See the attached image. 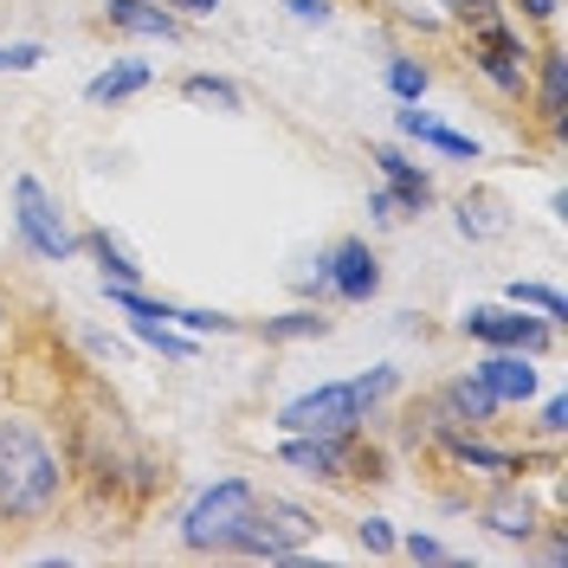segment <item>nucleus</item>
Instances as JSON below:
<instances>
[{"label": "nucleus", "instance_id": "obj_18", "mask_svg": "<svg viewBox=\"0 0 568 568\" xmlns=\"http://www.w3.org/2000/svg\"><path fill=\"white\" fill-rule=\"evenodd\" d=\"M446 400H453V414H459L465 426H471V433H478V426H491L497 420V394L485 388V382H478V375H459V382H446Z\"/></svg>", "mask_w": 568, "mask_h": 568}, {"label": "nucleus", "instance_id": "obj_15", "mask_svg": "<svg viewBox=\"0 0 568 568\" xmlns=\"http://www.w3.org/2000/svg\"><path fill=\"white\" fill-rule=\"evenodd\" d=\"M439 453H446L453 465H465V471H485V478H517V471H524L517 453H497V446H485L478 433H453Z\"/></svg>", "mask_w": 568, "mask_h": 568}, {"label": "nucleus", "instance_id": "obj_1", "mask_svg": "<svg viewBox=\"0 0 568 568\" xmlns=\"http://www.w3.org/2000/svg\"><path fill=\"white\" fill-rule=\"evenodd\" d=\"M65 497V459L39 420L0 407V524H39Z\"/></svg>", "mask_w": 568, "mask_h": 568}, {"label": "nucleus", "instance_id": "obj_12", "mask_svg": "<svg viewBox=\"0 0 568 568\" xmlns=\"http://www.w3.org/2000/svg\"><path fill=\"white\" fill-rule=\"evenodd\" d=\"M471 375L497 394V407H524V400H536V368H530L524 349H491Z\"/></svg>", "mask_w": 568, "mask_h": 568}, {"label": "nucleus", "instance_id": "obj_9", "mask_svg": "<svg viewBox=\"0 0 568 568\" xmlns=\"http://www.w3.org/2000/svg\"><path fill=\"white\" fill-rule=\"evenodd\" d=\"M530 91H536V116L549 123V136H568V52L562 45H542L530 65Z\"/></svg>", "mask_w": 568, "mask_h": 568}, {"label": "nucleus", "instance_id": "obj_23", "mask_svg": "<svg viewBox=\"0 0 568 568\" xmlns=\"http://www.w3.org/2000/svg\"><path fill=\"white\" fill-rule=\"evenodd\" d=\"M169 323H187L194 336H233L240 317H226V311H169Z\"/></svg>", "mask_w": 568, "mask_h": 568}, {"label": "nucleus", "instance_id": "obj_21", "mask_svg": "<svg viewBox=\"0 0 568 568\" xmlns=\"http://www.w3.org/2000/svg\"><path fill=\"white\" fill-rule=\"evenodd\" d=\"M388 91L400 98V104H420L426 91H433V71H426L414 52H394L388 59Z\"/></svg>", "mask_w": 568, "mask_h": 568}, {"label": "nucleus", "instance_id": "obj_7", "mask_svg": "<svg viewBox=\"0 0 568 568\" xmlns=\"http://www.w3.org/2000/svg\"><path fill=\"white\" fill-rule=\"evenodd\" d=\"M323 272H329V297H343V304H368L382 291V258L368 240H336L323 252Z\"/></svg>", "mask_w": 568, "mask_h": 568}, {"label": "nucleus", "instance_id": "obj_11", "mask_svg": "<svg viewBox=\"0 0 568 568\" xmlns=\"http://www.w3.org/2000/svg\"><path fill=\"white\" fill-rule=\"evenodd\" d=\"M104 27L110 33H130V39H162V45H175L187 33L181 13H169L162 0H104Z\"/></svg>", "mask_w": 568, "mask_h": 568}, {"label": "nucleus", "instance_id": "obj_31", "mask_svg": "<svg viewBox=\"0 0 568 568\" xmlns=\"http://www.w3.org/2000/svg\"><path fill=\"white\" fill-rule=\"evenodd\" d=\"M368 220H375V226H394V220H400V207H394L388 187H375V194H368Z\"/></svg>", "mask_w": 568, "mask_h": 568}, {"label": "nucleus", "instance_id": "obj_16", "mask_svg": "<svg viewBox=\"0 0 568 568\" xmlns=\"http://www.w3.org/2000/svg\"><path fill=\"white\" fill-rule=\"evenodd\" d=\"M181 98L220 110V116H240V110H246V91H240L233 78H220V71H187V78H181Z\"/></svg>", "mask_w": 568, "mask_h": 568}, {"label": "nucleus", "instance_id": "obj_28", "mask_svg": "<svg viewBox=\"0 0 568 568\" xmlns=\"http://www.w3.org/2000/svg\"><path fill=\"white\" fill-rule=\"evenodd\" d=\"M284 13H291V20H304V27H329V13H336V7H329V0H284Z\"/></svg>", "mask_w": 568, "mask_h": 568}, {"label": "nucleus", "instance_id": "obj_19", "mask_svg": "<svg viewBox=\"0 0 568 568\" xmlns=\"http://www.w3.org/2000/svg\"><path fill=\"white\" fill-rule=\"evenodd\" d=\"M258 336L265 343H311V336H329V317H323V304L317 311H284V317L258 323Z\"/></svg>", "mask_w": 568, "mask_h": 568}, {"label": "nucleus", "instance_id": "obj_10", "mask_svg": "<svg viewBox=\"0 0 568 568\" xmlns=\"http://www.w3.org/2000/svg\"><path fill=\"white\" fill-rule=\"evenodd\" d=\"M368 162L382 169V187L394 194V207H400V213H426V207H433V175H426L420 162H407L394 142H375V149H368Z\"/></svg>", "mask_w": 568, "mask_h": 568}, {"label": "nucleus", "instance_id": "obj_13", "mask_svg": "<svg viewBox=\"0 0 568 568\" xmlns=\"http://www.w3.org/2000/svg\"><path fill=\"white\" fill-rule=\"evenodd\" d=\"M78 252H91L98 258V272H104V284H142V258L110 226H91V233H78Z\"/></svg>", "mask_w": 568, "mask_h": 568}, {"label": "nucleus", "instance_id": "obj_2", "mask_svg": "<svg viewBox=\"0 0 568 568\" xmlns=\"http://www.w3.org/2000/svg\"><path fill=\"white\" fill-rule=\"evenodd\" d=\"M252 504H258V485L252 478H220L187 504L181 517V549L187 556H233L240 530L252 524Z\"/></svg>", "mask_w": 568, "mask_h": 568}, {"label": "nucleus", "instance_id": "obj_3", "mask_svg": "<svg viewBox=\"0 0 568 568\" xmlns=\"http://www.w3.org/2000/svg\"><path fill=\"white\" fill-rule=\"evenodd\" d=\"M13 233H20V246L45 258V265H65L71 252H78V233L65 226V207L39 187L33 175L13 181Z\"/></svg>", "mask_w": 568, "mask_h": 568}, {"label": "nucleus", "instance_id": "obj_14", "mask_svg": "<svg viewBox=\"0 0 568 568\" xmlns=\"http://www.w3.org/2000/svg\"><path fill=\"white\" fill-rule=\"evenodd\" d=\"M400 136L407 142H426V149H439V155H459V162H478V142L471 136H459V130H446V123H433L420 104H400Z\"/></svg>", "mask_w": 568, "mask_h": 568}, {"label": "nucleus", "instance_id": "obj_34", "mask_svg": "<svg viewBox=\"0 0 568 568\" xmlns=\"http://www.w3.org/2000/svg\"><path fill=\"white\" fill-rule=\"evenodd\" d=\"M84 349H91V355H110V362H123V343H110V336H84Z\"/></svg>", "mask_w": 568, "mask_h": 568}, {"label": "nucleus", "instance_id": "obj_25", "mask_svg": "<svg viewBox=\"0 0 568 568\" xmlns=\"http://www.w3.org/2000/svg\"><path fill=\"white\" fill-rule=\"evenodd\" d=\"M39 59H45V45H33V39H20V45H0V71H33Z\"/></svg>", "mask_w": 568, "mask_h": 568}, {"label": "nucleus", "instance_id": "obj_27", "mask_svg": "<svg viewBox=\"0 0 568 568\" xmlns=\"http://www.w3.org/2000/svg\"><path fill=\"white\" fill-rule=\"evenodd\" d=\"M400 549H407L414 562H453V549H446L439 536H400Z\"/></svg>", "mask_w": 568, "mask_h": 568}, {"label": "nucleus", "instance_id": "obj_26", "mask_svg": "<svg viewBox=\"0 0 568 568\" xmlns=\"http://www.w3.org/2000/svg\"><path fill=\"white\" fill-rule=\"evenodd\" d=\"M355 388H362V400L375 407V400H388V394L400 388V375H394V368H375V375H355Z\"/></svg>", "mask_w": 568, "mask_h": 568}, {"label": "nucleus", "instance_id": "obj_22", "mask_svg": "<svg viewBox=\"0 0 568 568\" xmlns=\"http://www.w3.org/2000/svg\"><path fill=\"white\" fill-rule=\"evenodd\" d=\"M510 220H504V207H497L491 194H465L459 201V233L465 240H491V233H504Z\"/></svg>", "mask_w": 568, "mask_h": 568}, {"label": "nucleus", "instance_id": "obj_29", "mask_svg": "<svg viewBox=\"0 0 568 568\" xmlns=\"http://www.w3.org/2000/svg\"><path fill=\"white\" fill-rule=\"evenodd\" d=\"M530 27H556V13H562V0H510Z\"/></svg>", "mask_w": 568, "mask_h": 568}, {"label": "nucleus", "instance_id": "obj_20", "mask_svg": "<svg viewBox=\"0 0 568 568\" xmlns=\"http://www.w3.org/2000/svg\"><path fill=\"white\" fill-rule=\"evenodd\" d=\"M504 304H517V311H536V317L556 323V329H562V317H568L562 291H556V284H536V278H517L510 291H504Z\"/></svg>", "mask_w": 568, "mask_h": 568}, {"label": "nucleus", "instance_id": "obj_6", "mask_svg": "<svg viewBox=\"0 0 568 568\" xmlns=\"http://www.w3.org/2000/svg\"><path fill=\"white\" fill-rule=\"evenodd\" d=\"M459 329L471 336V343H485V349H524V355L549 349V343L562 336L556 323L524 317L517 304H478V311H465V317H459Z\"/></svg>", "mask_w": 568, "mask_h": 568}, {"label": "nucleus", "instance_id": "obj_30", "mask_svg": "<svg viewBox=\"0 0 568 568\" xmlns=\"http://www.w3.org/2000/svg\"><path fill=\"white\" fill-rule=\"evenodd\" d=\"M536 426H542L549 439H556V433L568 426V400H562V394H556V400H542V414H536Z\"/></svg>", "mask_w": 568, "mask_h": 568}, {"label": "nucleus", "instance_id": "obj_8", "mask_svg": "<svg viewBox=\"0 0 568 568\" xmlns=\"http://www.w3.org/2000/svg\"><path fill=\"white\" fill-rule=\"evenodd\" d=\"M478 524L491 536H510V542H536L542 536V504L517 478H497V491L478 504Z\"/></svg>", "mask_w": 568, "mask_h": 568}, {"label": "nucleus", "instance_id": "obj_33", "mask_svg": "<svg viewBox=\"0 0 568 568\" xmlns=\"http://www.w3.org/2000/svg\"><path fill=\"white\" fill-rule=\"evenodd\" d=\"M542 556H549V562H556V568H568V536H562V524L549 530V542H542Z\"/></svg>", "mask_w": 568, "mask_h": 568}, {"label": "nucleus", "instance_id": "obj_5", "mask_svg": "<svg viewBox=\"0 0 568 568\" xmlns=\"http://www.w3.org/2000/svg\"><path fill=\"white\" fill-rule=\"evenodd\" d=\"M471 65L485 71L504 98H530V65H536V52H530V39L510 33L504 20H491V27H478V33H471Z\"/></svg>", "mask_w": 568, "mask_h": 568}, {"label": "nucleus", "instance_id": "obj_24", "mask_svg": "<svg viewBox=\"0 0 568 568\" xmlns=\"http://www.w3.org/2000/svg\"><path fill=\"white\" fill-rule=\"evenodd\" d=\"M355 536H362V549H368V556H394V549H400V536H394L388 517H362Z\"/></svg>", "mask_w": 568, "mask_h": 568}, {"label": "nucleus", "instance_id": "obj_32", "mask_svg": "<svg viewBox=\"0 0 568 568\" xmlns=\"http://www.w3.org/2000/svg\"><path fill=\"white\" fill-rule=\"evenodd\" d=\"M162 7H169V13H181V20H207L220 0H162Z\"/></svg>", "mask_w": 568, "mask_h": 568}, {"label": "nucleus", "instance_id": "obj_17", "mask_svg": "<svg viewBox=\"0 0 568 568\" xmlns=\"http://www.w3.org/2000/svg\"><path fill=\"white\" fill-rule=\"evenodd\" d=\"M136 91H149V65H142V59H116L110 71H98V78L84 84L91 104H123V98H136Z\"/></svg>", "mask_w": 568, "mask_h": 568}, {"label": "nucleus", "instance_id": "obj_35", "mask_svg": "<svg viewBox=\"0 0 568 568\" xmlns=\"http://www.w3.org/2000/svg\"><path fill=\"white\" fill-rule=\"evenodd\" d=\"M0 336H7V297H0Z\"/></svg>", "mask_w": 568, "mask_h": 568}, {"label": "nucleus", "instance_id": "obj_4", "mask_svg": "<svg viewBox=\"0 0 568 568\" xmlns=\"http://www.w3.org/2000/svg\"><path fill=\"white\" fill-rule=\"evenodd\" d=\"M368 414H375V407L362 400L355 382H317V388H304L297 400H284L278 426L284 433H355Z\"/></svg>", "mask_w": 568, "mask_h": 568}]
</instances>
